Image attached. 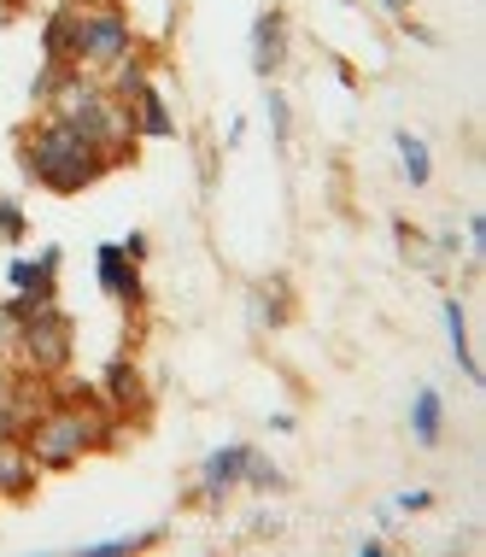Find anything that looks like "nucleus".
<instances>
[{
	"mask_svg": "<svg viewBox=\"0 0 486 557\" xmlns=\"http://www.w3.org/2000/svg\"><path fill=\"white\" fill-rule=\"evenodd\" d=\"M112 405L100 399V387H71L65 405H48V411L36 417V423L24 429V446L29 458L41 463V475L48 470H71L77 458H88L95 446H105V423H112Z\"/></svg>",
	"mask_w": 486,
	"mask_h": 557,
	"instance_id": "1",
	"label": "nucleus"
},
{
	"mask_svg": "<svg viewBox=\"0 0 486 557\" xmlns=\"http://www.w3.org/2000/svg\"><path fill=\"white\" fill-rule=\"evenodd\" d=\"M18 159H24V171L53 194H83L88 183H100V176L112 171L100 147L88 141L83 129H71L65 117H53V112L18 135Z\"/></svg>",
	"mask_w": 486,
	"mask_h": 557,
	"instance_id": "2",
	"label": "nucleus"
},
{
	"mask_svg": "<svg viewBox=\"0 0 486 557\" xmlns=\"http://www.w3.org/2000/svg\"><path fill=\"white\" fill-rule=\"evenodd\" d=\"M71 352H77V335H71V318L59 311V299L36 306L29 318L18 323V358L29 375H65L71 370Z\"/></svg>",
	"mask_w": 486,
	"mask_h": 557,
	"instance_id": "3",
	"label": "nucleus"
},
{
	"mask_svg": "<svg viewBox=\"0 0 486 557\" xmlns=\"http://www.w3.org/2000/svg\"><path fill=\"white\" fill-rule=\"evenodd\" d=\"M135 53V29L124 18V7H95L77 18V36H71V65H83L88 77H105L117 59Z\"/></svg>",
	"mask_w": 486,
	"mask_h": 557,
	"instance_id": "4",
	"label": "nucleus"
},
{
	"mask_svg": "<svg viewBox=\"0 0 486 557\" xmlns=\"http://www.w3.org/2000/svg\"><path fill=\"white\" fill-rule=\"evenodd\" d=\"M95 276H100V288L117 299L124 311H141L147 306V282H141V264L129 259L117 240H100L95 247Z\"/></svg>",
	"mask_w": 486,
	"mask_h": 557,
	"instance_id": "5",
	"label": "nucleus"
},
{
	"mask_svg": "<svg viewBox=\"0 0 486 557\" xmlns=\"http://www.w3.org/2000/svg\"><path fill=\"white\" fill-rule=\"evenodd\" d=\"M59 259H65L59 247H41L36 259H12L7 264V294L24 299V306H48L53 288H59Z\"/></svg>",
	"mask_w": 486,
	"mask_h": 557,
	"instance_id": "6",
	"label": "nucleus"
},
{
	"mask_svg": "<svg viewBox=\"0 0 486 557\" xmlns=\"http://www.w3.org/2000/svg\"><path fill=\"white\" fill-rule=\"evenodd\" d=\"M247 458H252V446H247V441H229V446L205 451V463H200V481H194V493H200L205 505H223V499H229V493L240 487V475H247Z\"/></svg>",
	"mask_w": 486,
	"mask_h": 557,
	"instance_id": "7",
	"label": "nucleus"
},
{
	"mask_svg": "<svg viewBox=\"0 0 486 557\" xmlns=\"http://www.w3.org/2000/svg\"><path fill=\"white\" fill-rule=\"evenodd\" d=\"M287 36H294V24H287L282 7H264V12L252 18V71H258L264 83L287 65Z\"/></svg>",
	"mask_w": 486,
	"mask_h": 557,
	"instance_id": "8",
	"label": "nucleus"
},
{
	"mask_svg": "<svg viewBox=\"0 0 486 557\" xmlns=\"http://www.w3.org/2000/svg\"><path fill=\"white\" fill-rule=\"evenodd\" d=\"M100 399L112 405V411H141V405H147V382H141V370H135L129 352L105 358V370H100Z\"/></svg>",
	"mask_w": 486,
	"mask_h": 557,
	"instance_id": "9",
	"label": "nucleus"
},
{
	"mask_svg": "<svg viewBox=\"0 0 486 557\" xmlns=\"http://www.w3.org/2000/svg\"><path fill=\"white\" fill-rule=\"evenodd\" d=\"M129 117H135V141H171V135H176V117H171V107H164V95H159L153 77L129 95Z\"/></svg>",
	"mask_w": 486,
	"mask_h": 557,
	"instance_id": "10",
	"label": "nucleus"
},
{
	"mask_svg": "<svg viewBox=\"0 0 486 557\" xmlns=\"http://www.w3.org/2000/svg\"><path fill=\"white\" fill-rule=\"evenodd\" d=\"M36 481H41V463L29 458V446L18 434H7V441H0V499H29Z\"/></svg>",
	"mask_w": 486,
	"mask_h": 557,
	"instance_id": "11",
	"label": "nucleus"
},
{
	"mask_svg": "<svg viewBox=\"0 0 486 557\" xmlns=\"http://www.w3.org/2000/svg\"><path fill=\"white\" fill-rule=\"evenodd\" d=\"M410 434H416V446H439V434H446V399H439V387H416V399H410Z\"/></svg>",
	"mask_w": 486,
	"mask_h": 557,
	"instance_id": "12",
	"label": "nucleus"
},
{
	"mask_svg": "<svg viewBox=\"0 0 486 557\" xmlns=\"http://www.w3.org/2000/svg\"><path fill=\"white\" fill-rule=\"evenodd\" d=\"M439 311H446V341H451V358H458V370L469 375V382H486V375H481V364H475V352H469V323H463V299L458 294H446V299H439Z\"/></svg>",
	"mask_w": 486,
	"mask_h": 557,
	"instance_id": "13",
	"label": "nucleus"
},
{
	"mask_svg": "<svg viewBox=\"0 0 486 557\" xmlns=\"http://www.w3.org/2000/svg\"><path fill=\"white\" fill-rule=\"evenodd\" d=\"M71 36H77V12L53 7L48 24H41V65H65L71 71Z\"/></svg>",
	"mask_w": 486,
	"mask_h": 557,
	"instance_id": "14",
	"label": "nucleus"
},
{
	"mask_svg": "<svg viewBox=\"0 0 486 557\" xmlns=\"http://www.w3.org/2000/svg\"><path fill=\"white\" fill-rule=\"evenodd\" d=\"M392 147H399V159H404V176H410V188H428V176H434L428 141H422L416 129H399V135H392Z\"/></svg>",
	"mask_w": 486,
	"mask_h": 557,
	"instance_id": "15",
	"label": "nucleus"
},
{
	"mask_svg": "<svg viewBox=\"0 0 486 557\" xmlns=\"http://www.w3.org/2000/svg\"><path fill=\"white\" fill-rule=\"evenodd\" d=\"M159 546V529H141V534H117V540H88V557H129V552H147Z\"/></svg>",
	"mask_w": 486,
	"mask_h": 557,
	"instance_id": "16",
	"label": "nucleus"
},
{
	"mask_svg": "<svg viewBox=\"0 0 486 557\" xmlns=\"http://www.w3.org/2000/svg\"><path fill=\"white\" fill-rule=\"evenodd\" d=\"M240 487H258V493H282L287 487V475L276 470V463L264 458V451L252 446V458H247V475H240Z\"/></svg>",
	"mask_w": 486,
	"mask_h": 557,
	"instance_id": "17",
	"label": "nucleus"
},
{
	"mask_svg": "<svg viewBox=\"0 0 486 557\" xmlns=\"http://www.w3.org/2000/svg\"><path fill=\"white\" fill-rule=\"evenodd\" d=\"M264 112H270V135H276V147L294 141V107H287L282 88H264Z\"/></svg>",
	"mask_w": 486,
	"mask_h": 557,
	"instance_id": "18",
	"label": "nucleus"
},
{
	"mask_svg": "<svg viewBox=\"0 0 486 557\" xmlns=\"http://www.w3.org/2000/svg\"><path fill=\"white\" fill-rule=\"evenodd\" d=\"M24 230H29L24 206H18V200H0V247H18Z\"/></svg>",
	"mask_w": 486,
	"mask_h": 557,
	"instance_id": "19",
	"label": "nucleus"
},
{
	"mask_svg": "<svg viewBox=\"0 0 486 557\" xmlns=\"http://www.w3.org/2000/svg\"><path fill=\"white\" fill-rule=\"evenodd\" d=\"M252 323H258V335H270V329L282 323V294H264V288H258V294H252Z\"/></svg>",
	"mask_w": 486,
	"mask_h": 557,
	"instance_id": "20",
	"label": "nucleus"
},
{
	"mask_svg": "<svg viewBox=\"0 0 486 557\" xmlns=\"http://www.w3.org/2000/svg\"><path fill=\"white\" fill-rule=\"evenodd\" d=\"M117 247H124V252H129L135 264H147V235H141V230H129L124 240H117Z\"/></svg>",
	"mask_w": 486,
	"mask_h": 557,
	"instance_id": "21",
	"label": "nucleus"
},
{
	"mask_svg": "<svg viewBox=\"0 0 486 557\" xmlns=\"http://www.w3.org/2000/svg\"><path fill=\"white\" fill-rule=\"evenodd\" d=\"M392 505H399V510H428V505H434V493H422V487H416V493H399Z\"/></svg>",
	"mask_w": 486,
	"mask_h": 557,
	"instance_id": "22",
	"label": "nucleus"
},
{
	"mask_svg": "<svg viewBox=\"0 0 486 557\" xmlns=\"http://www.w3.org/2000/svg\"><path fill=\"white\" fill-rule=\"evenodd\" d=\"M358 552H363V557H387V540L370 534V540H358Z\"/></svg>",
	"mask_w": 486,
	"mask_h": 557,
	"instance_id": "23",
	"label": "nucleus"
},
{
	"mask_svg": "<svg viewBox=\"0 0 486 557\" xmlns=\"http://www.w3.org/2000/svg\"><path fill=\"white\" fill-rule=\"evenodd\" d=\"M24 7H29V0H0V29H7L12 18H18V12H24Z\"/></svg>",
	"mask_w": 486,
	"mask_h": 557,
	"instance_id": "24",
	"label": "nucleus"
},
{
	"mask_svg": "<svg viewBox=\"0 0 486 557\" xmlns=\"http://www.w3.org/2000/svg\"><path fill=\"white\" fill-rule=\"evenodd\" d=\"M270 429H276V434H294L299 417H294V411H276V417H270Z\"/></svg>",
	"mask_w": 486,
	"mask_h": 557,
	"instance_id": "25",
	"label": "nucleus"
},
{
	"mask_svg": "<svg viewBox=\"0 0 486 557\" xmlns=\"http://www.w3.org/2000/svg\"><path fill=\"white\" fill-rule=\"evenodd\" d=\"M469 235H475V259L486 252V218H469Z\"/></svg>",
	"mask_w": 486,
	"mask_h": 557,
	"instance_id": "26",
	"label": "nucleus"
},
{
	"mask_svg": "<svg viewBox=\"0 0 486 557\" xmlns=\"http://www.w3.org/2000/svg\"><path fill=\"white\" fill-rule=\"evenodd\" d=\"M382 12H392V18H404V12H410V0H382Z\"/></svg>",
	"mask_w": 486,
	"mask_h": 557,
	"instance_id": "27",
	"label": "nucleus"
},
{
	"mask_svg": "<svg viewBox=\"0 0 486 557\" xmlns=\"http://www.w3.org/2000/svg\"><path fill=\"white\" fill-rule=\"evenodd\" d=\"M12 399V375H7V364H0V405Z\"/></svg>",
	"mask_w": 486,
	"mask_h": 557,
	"instance_id": "28",
	"label": "nucleus"
},
{
	"mask_svg": "<svg viewBox=\"0 0 486 557\" xmlns=\"http://www.w3.org/2000/svg\"><path fill=\"white\" fill-rule=\"evenodd\" d=\"M65 7H71V0H65ZM77 7H88V12H95V7H117V0H77Z\"/></svg>",
	"mask_w": 486,
	"mask_h": 557,
	"instance_id": "29",
	"label": "nucleus"
}]
</instances>
